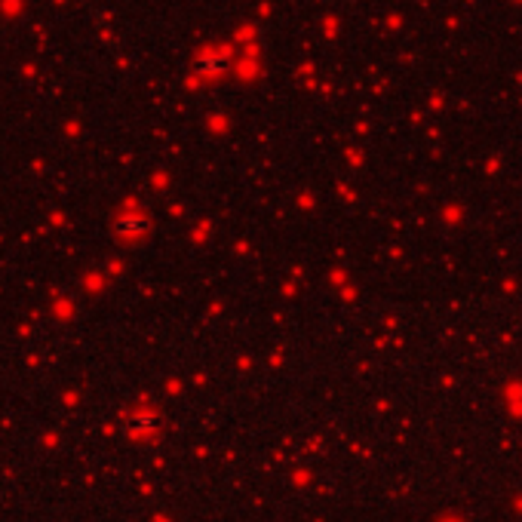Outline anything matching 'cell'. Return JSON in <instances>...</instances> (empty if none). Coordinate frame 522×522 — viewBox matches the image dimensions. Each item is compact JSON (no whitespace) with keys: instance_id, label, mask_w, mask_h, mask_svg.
<instances>
[{"instance_id":"1","label":"cell","mask_w":522,"mask_h":522,"mask_svg":"<svg viewBox=\"0 0 522 522\" xmlns=\"http://www.w3.org/2000/svg\"><path fill=\"white\" fill-rule=\"evenodd\" d=\"M224 68H228V49H206V53L197 59L200 74H219Z\"/></svg>"}]
</instances>
